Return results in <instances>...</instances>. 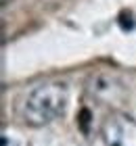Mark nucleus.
<instances>
[{
  "label": "nucleus",
  "instance_id": "nucleus-4",
  "mask_svg": "<svg viewBox=\"0 0 136 146\" xmlns=\"http://www.w3.org/2000/svg\"><path fill=\"white\" fill-rule=\"evenodd\" d=\"M0 2H2V6H6V4L11 2V0H0Z\"/></svg>",
  "mask_w": 136,
  "mask_h": 146
},
{
  "label": "nucleus",
  "instance_id": "nucleus-3",
  "mask_svg": "<svg viewBox=\"0 0 136 146\" xmlns=\"http://www.w3.org/2000/svg\"><path fill=\"white\" fill-rule=\"evenodd\" d=\"M86 90L94 100H98L100 104H109V107H117L126 100V88L121 79L105 71L92 73L86 82Z\"/></svg>",
  "mask_w": 136,
  "mask_h": 146
},
{
  "label": "nucleus",
  "instance_id": "nucleus-1",
  "mask_svg": "<svg viewBox=\"0 0 136 146\" xmlns=\"http://www.w3.org/2000/svg\"><path fill=\"white\" fill-rule=\"evenodd\" d=\"M67 86L63 82H46L36 86L21 102V119L29 127H42L65 113Z\"/></svg>",
  "mask_w": 136,
  "mask_h": 146
},
{
  "label": "nucleus",
  "instance_id": "nucleus-2",
  "mask_svg": "<svg viewBox=\"0 0 136 146\" xmlns=\"http://www.w3.org/2000/svg\"><path fill=\"white\" fill-rule=\"evenodd\" d=\"M100 138L105 146H136V119L113 111L100 125Z\"/></svg>",
  "mask_w": 136,
  "mask_h": 146
}]
</instances>
